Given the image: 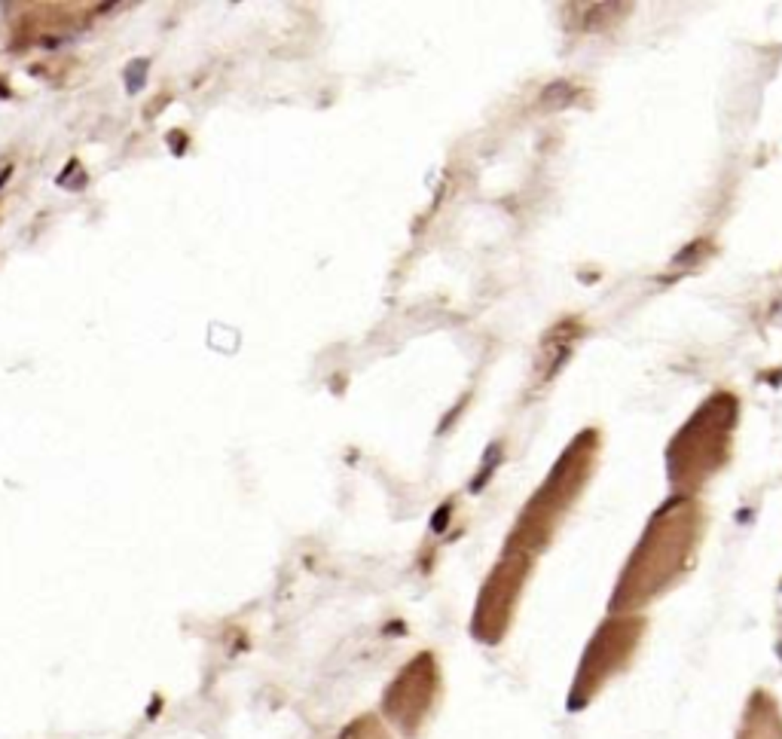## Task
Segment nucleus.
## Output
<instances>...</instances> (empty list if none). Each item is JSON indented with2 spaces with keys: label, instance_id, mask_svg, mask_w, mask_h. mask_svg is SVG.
Instances as JSON below:
<instances>
[{
  "label": "nucleus",
  "instance_id": "f257e3e1",
  "mask_svg": "<svg viewBox=\"0 0 782 739\" xmlns=\"http://www.w3.org/2000/svg\"><path fill=\"white\" fill-rule=\"evenodd\" d=\"M740 403L733 394H712L697 406L669 443V480L678 489H697L731 461Z\"/></svg>",
  "mask_w": 782,
  "mask_h": 739
}]
</instances>
